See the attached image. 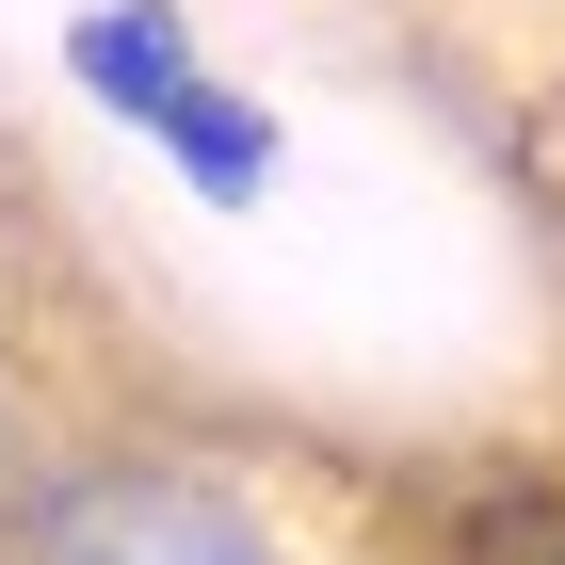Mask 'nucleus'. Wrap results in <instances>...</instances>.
I'll return each instance as SVG.
<instances>
[{
  "mask_svg": "<svg viewBox=\"0 0 565 565\" xmlns=\"http://www.w3.org/2000/svg\"><path fill=\"white\" fill-rule=\"evenodd\" d=\"M0 565H340L307 501L194 436H65V469L0 518Z\"/></svg>",
  "mask_w": 565,
  "mask_h": 565,
  "instance_id": "nucleus-1",
  "label": "nucleus"
},
{
  "mask_svg": "<svg viewBox=\"0 0 565 565\" xmlns=\"http://www.w3.org/2000/svg\"><path fill=\"white\" fill-rule=\"evenodd\" d=\"M49 65H65L194 211H259L275 178H291V114H275L259 82H226L211 33H194L178 0H82V17L49 33Z\"/></svg>",
  "mask_w": 565,
  "mask_h": 565,
  "instance_id": "nucleus-2",
  "label": "nucleus"
},
{
  "mask_svg": "<svg viewBox=\"0 0 565 565\" xmlns=\"http://www.w3.org/2000/svg\"><path fill=\"white\" fill-rule=\"evenodd\" d=\"M49 469H65V436H49L33 404H17V372H0V518H17V501H33Z\"/></svg>",
  "mask_w": 565,
  "mask_h": 565,
  "instance_id": "nucleus-3",
  "label": "nucleus"
}]
</instances>
